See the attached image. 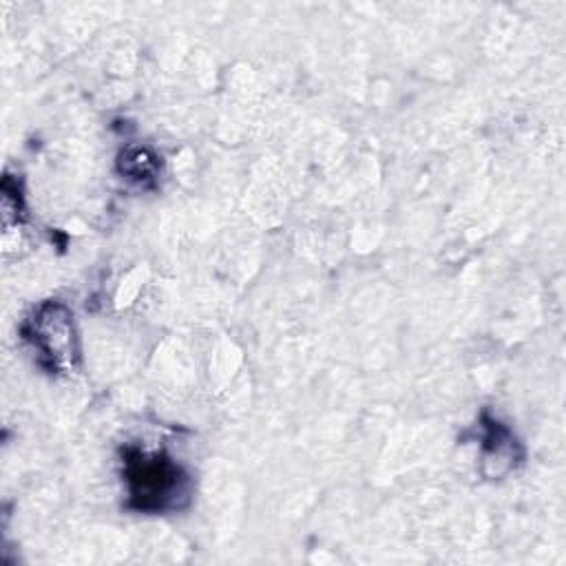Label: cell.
<instances>
[{"mask_svg":"<svg viewBox=\"0 0 566 566\" xmlns=\"http://www.w3.org/2000/svg\"><path fill=\"white\" fill-rule=\"evenodd\" d=\"M27 340L51 371H69L77 358L73 314L62 303H44L27 323Z\"/></svg>","mask_w":566,"mask_h":566,"instance_id":"obj_2","label":"cell"},{"mask_svg":"<svg viewBox=\"0 0 566 566\" xmlns=\"http://www.w3.org/2000/svg\"><path fill=\"white\" fill-rule=\"evenodd\" d=\"M126 480L130 500L144 511H164L179 506L186 495V475L181 469L161 455H135L126 462Z\"/></svg>","mask_w":566,"mask_h":566,"instance_id":"obj_1","label":"cell"}]
</instances>
